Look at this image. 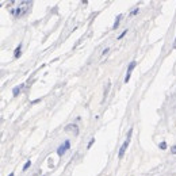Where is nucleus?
Wrapping results in <instances>:
<instances>
[{"mask_svg": "<svg viewBox=\"0 0 176 176\" xmlns=\"http://www.w3.org/2000/svg\"><path fill=\"white\" fill-rule=\"evenodd\" d=\"M30 165H31V161L29 160V161H27V163H26V164H25V167H23V172H25V171H27V169L30 168Z\"/></svg>", "mask_w": 176, "mask_h": 176, "instance_id": "obj_6", "label": "nucleus"}, {"mask_svg": "<svg viewBox=\"0 0 176 176\" xmlns=\"http://www.w3.org/2000/svg\"><path fill=\"white\" fill-rule=\"evenodd\" d=\"M171 152L173 153V155H176V145H175V146H172V148H171Z\"/></svg>", "mask_w": 176, "mask_h": 176, "instance_id": "obj_10", "label": "nucleus"}, {"mask_svg": "<svg viewBox=\"0 0 176 176\" xmlns=\"http://www.w3.org/2000/svg\"><path fill=\"white\" fill-rule=\"evenodd\" d=\"M129 146V140H126L123 142V145L121 146V149H119V159H122L123 157V155H125V150H126V148Z\"/></svg>", "mask_w": 176, "mask_h": 176, "instance_id": "obj_4", "label": "nucleus"}, {"mask_svg": "<svg viewBox=\"0 0 176 176\" xmlns=\"http://www.w3.org/2000/svg\"><path fill=\"white\" fill-rule=\"evenodd\" d=\"M173 47L176 49V38H175V43H173Z\"/></svg>", "mask_w": 176, "mask_h": 176, "instance_id": "obj_14", "label": "nucleus"}, {"mask_svg": "<svg viewBox=\"0 0 176 176\" xmlns=\"http://www.w3.org/2000/svg\"><path fill=\"white\" fill-rule=\"evenodd\" d=\"M8 176H14V172H11V173H10V175H8Z\"/></svg>", "mask_w": 176, "mask_h": 176, "instance_id": "obj_15", "label": "nucleus"}, {"mask_svg": "<svg viewBox=\"0 0 176 176\" xmlns=\"http://www.w3.org/2000/svg\"><path fill=\"white\" fill-rule=\"evenodd\" d=\"M125 34H126V30H125L123 33H122V34H121V35L118 37V39H121V38H123V35H125Z\"/></svg>", "mask_w": 176, "mask_h": 176, "instance_id": "obj_12", "label": "nucleus"}, {"mask_svg": "<svg viewBox=\"0 0 176 176\" xmlns=\"http://www.w3.org/2000/svg\"><path fill=\"white\" fill-rule=\"evenodd\" d=\"M21 88H22V85H19V87H15V88H14V91H12V93H14V96H16V95L19 93V91H21Z\"/></svg>", "mask_w": 176, "mask_h": 176, "instance_id": "obj_5", "label": "nucleus"}, {"mask_svg": "<svg viewBox=\"0 0 176 176\" xmlns=\"http://www.w3.org/2000/svg\"><path fill=\"white\" fill-rule=\"evenodd\" d=\"M14 56H15V57H19V56H21V45H19V46H18V49L15 50Z\"/></svg>", "mask_w": 176, "mask_h": 176, "instance_id": "obj_7", "label": "nucleus"}, {"mask_svg": "<svg viewBox=\"0 0 176 176\" xmlns=\"http://www.w3.org/2000/svg\"><path fill=\"white\" fill-rule=\"evenodd\" d=\"M93 142H95V140H93V138H92V140L89 141V144H88V148H91V145H92Z\"/></svg>", "mask_w": 176, "mask_h": 176, "instance_id": "obj_11", "label": "nucleus"}, {"mask_svg": "<svg viewBox=\"0 0 176 176\" xmlns=\"http://www.w3.org/2000/svg\"><path fill=\"white\" fill-rule=\"evenodd\" d=\"M69 145H71V144H69V141H65V144H64V145H61L57 149V155L58 156H62L64 153H65V150L69 149Z\"/></svg>", "mask_w": 176, "mask_h": 176, "instance_id": "obj_2", "label": "nucleus"}, {"mask_svg": "<svg viewBox=\"0 0 176 176\" xmlns=\"http://www.w3.org/2000/svg\"><path fill=\"white\" fill-rule=\"evenodd\" d=\"M134 67H135V61L130 62V65H129V69H127V75H126V77H125V83H127V81H129V79H130V75H131V72H133V69H134Z\"/></svg>", "mask_w": 176, "mask_h": 176, "instance_id": "obj_3", "label": "nucleus"}, {"mask_svg": "<svg viewBox=\"0 0 176 176\" xmlns=\"http://www.w3.org/2000/svg\"><path fill=\"white\" fill-rule=\"evenodd\" d=\"M119 21H121V15H118V16H117V21H115V23H114V27H113V29H117V27H118V25H119Z\"/></svg>", "mask_w": 176, "mask_h": 176, "instance_id": "obj_8", "label": "nucleus"}, {"mask_svg": "<svg viewBox=\"0 0 176 176\" xmlns=\"http://www.w3.org/2000/svg\"><path fill=\"white\" fill-rule=\"evenodd\" d=\"M165 148H167V144H165V142H161V144H160V149L164 150Z\"/></svg>", "mask_w": 176, "mask_h": 176, "instance_id": "obj_9", "label": "nucleus"}, {"mask_svg": "<svg viewBox=\"0 0 176 176\" xmlns=\"http://www.w3.org/2000/svg\"><path fill=\"white\" fill-rule=\"evenodd\" d=\"M106 53H109V49H104V50H103V53H102V56H104Z\"/></svg>", "mask_w": 176, "mask_h": 176, "instance_id": "obj_13", "label": "nucleus"}, {"mask_svg": "<svg viewBox=\"0 0 176 176\" xmlns=\"http://www.w3.org/2000/svg\"><path fill=\"white\" fill-rule=\"evenodd\" d=\"M65 131H68V133H72L73 135H79L77 125H68L67 127H65Z\"/></svg>", "mask_w": 176, "mask_h": 176, "instance_id": "obj_1", "label": "nucleus"}]
</instances>
